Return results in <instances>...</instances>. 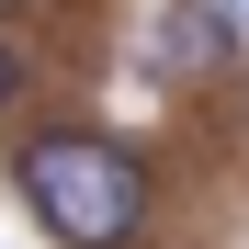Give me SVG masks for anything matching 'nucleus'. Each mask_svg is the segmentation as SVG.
Returning <instances> with one entry per match:
<instances>
[{"label": "nucleus", "mask_w": 249, "mask_h": 249, "mask_svg": "<svg viewBox=\"0 0 249 249\" xmlns=\"http://www.w3.org/2000/svg\"><path fill=\"white\" fill-rule=\"evenodd\" d=\"M238 57V12L227 0H170V12H159V34L136 46V68L159 79V91H181V79H215Z\"/></svg>", "instance_id": "f03ea898"}, {"label": "nucleus", "mask_w": 249, "mask_h": 249, "mask_svg": "<svg viewBox=\"0 0 249 249\" xmlns=\"http://www.w3.org/2000/svg\"><path fill=\"white\" fill-rule=\"evenodd\" d=\"M12 102H23V57L0 46V113H12Z\"/></svg>", "instance_id": "7ed1b4c3"}, {"label": "nucleus", "mask_w": 249, "mask_h": 249, "mask_svg": "<svg viewBox=\"0 0 249 249\" xmlns=\"http://www.w3.org/2000/svg\"><path fill=\"white\" fill-rule=\"evenodd\" d=\"M12 193H23V215L57 249H124L159 215L147 159L124 136H102V124H46V136H23L12 147Z\"/></svg>", "instance_id": "f257e3e1"}]
</instances>
